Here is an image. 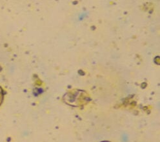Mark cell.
I'll return each instance as SVG.
<instances>
[{
  "label": "cell",
  "mask_w": 160,
  "mask_h": 142,
  "mask_svg": "<svg viewBox=\"0 0 160 142\" xmlns=\"http://www.w3.org/2000/svg\"><path fill=\"white\" fill-rule=\"evenodd\" d=\"M102 142H108V141H102Z\"/></svg>",
  "instance_id": "obj_2"
},
{
  "label": "cell",
  "mask_w": 160,
  "mask_h": 142,
  "mask_svg": "<svg viewBox=\"0 0 160 142\" xmlns=\"http://www.w3.org/2000/svg\"><path fill=\"white\" fill-rule=\"evenodd\" d=\"M3 98H4L3 90V89L1 87H0V105H1V104L3 102Z\"/></svg>",
  "instance_id": "obj_1"
}]
</instances>
